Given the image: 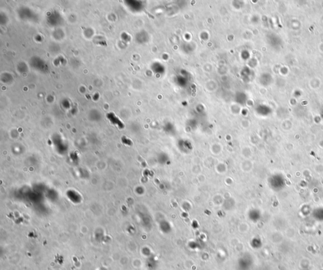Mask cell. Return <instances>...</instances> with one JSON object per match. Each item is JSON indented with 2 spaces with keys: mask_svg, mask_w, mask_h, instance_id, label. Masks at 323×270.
<instances>
[{
  "mask_svg": "<svg viewBox=\"0 0 323 270\" xmlns=\"http://www.w3.org/2000/svg\"><path fill=\"white\" fill-rule=\"evenodd\" d=\"M270 184L274 190L277 191H282L285 188L286 181L282 174H277L271 177Z\"/></svg>",
  "mask_w": 323,
  "mask_h": 270,
  "instance_id": "cell-1",
  "label": "cell"
},
{
  "mask_svg": "<svg viewBox=\"0 0 323 270\" xmlns=\"http://www.w3.org/2000/svg\"><path fill=\"white\" fill-rule=\"evenodd\" d=\"M312 216L317 222H323V207H318L312 212Z\"/></svg>",
  "mask_w": 323,
  "mask_h": 270,
  "instance_id": "cell-2",
  "label": "cell"
},
{
  "mask_svg": "<svg viewBox=\"0 0 323 270\" xmlns=\"http://www.w3.org/2000/svg\"><path fill=\"white\" fill-rule=\"evenodd\" d=\"M307 210H309V206H304V207H302V212L303 214L304 215H306L307 213H309L310 211H307Z\"/></svg>",
  "mask_w": 323,
  "mask_h": 270,
  "instance_id": "cell-3",
  "label": "cell"
}]
</instances>
